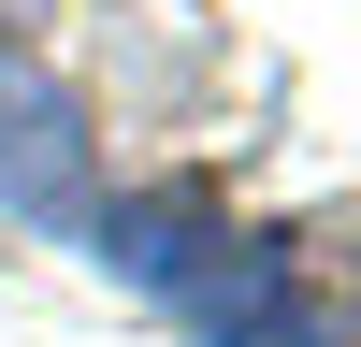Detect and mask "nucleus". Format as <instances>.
I'll use <instances>...</instances> for the list:
<instances>
[{
	"label": "nucleus",
	"instance_id": "2",
	"mask_svg": "<svg viewBox=\"0 0 361 347\" xmlns=\"http://www.w3.org/2000/svg\"><path fill=\"white\" fill-rule=\"evenodd\" d=\"M44 15H58V0H0V58H15L29 29H44Z\"/></svg>",
	"mask_w": 361,
	"mask_h": 347
},
{
	"label": "nucleus",
	"instance_id": "1",
	"mask_svg": "<svg viewBox=\"0 0 361 347\" xmlns=\"http://www.w3.org/2000/svg\"><path fill=\"white\" fill-rule=\"evenodd\" d=\"M0 217H29V231H87L102 217V130H87V102L15 73V58H0Z\"/></svg>",
	"mask_w": 361,
	"mask_h": 347
}]
</instances>
